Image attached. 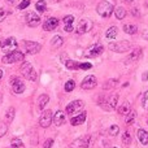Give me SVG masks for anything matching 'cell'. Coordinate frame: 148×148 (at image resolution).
Returning <instances> with one entry per match:
<instances>
[{"label":"cell","instance_id":"cell-22","mask_svg":"<svg viewBox=\"0 0 148 148\" xmlns=\"http://www.w3.org/2000/svg\"><path fill=\"white\" fill-rule=\"evenodd\" d=\"M14 116H16V109L13 107L8 108V110L5 112V122L10 123L13 120H14Z\"/></svg>","mask_w":148,"mask_h":148},{"label":"cell","instance_id":"cell-44","mask_svg":"<svg viewBox=\"0 0 148 148\" xmlns=\"http://www.w3.org/2000/svg\"><path fill=\"white\" fill-rule=\"evenodd\" d=\"M17 1H18V0H5V3H7L8 5H14Z\"/></svg>","mask_w":148,"mask_h":148},{"label":"cell","instance_id":"cell-36","mask_svg":"<svg viewBox=\"0 0 148 148\" xmlns=\"http://www.w3.org/2000/svg\"><path fill=\"white\" fill-rule=\"evenodd\" d=\"M118 131H120V127H118L117 125H112L109 127V130H108V133H109V135L112 136H116L118 134Z\"/></svg>","mask_w":148,"mask_h":148},{"label":"cell","instance_id":"cell-16","mask_svg":"<svg viewBox=\"0 0 148 148\" xmlns=\"http://www.w3.org/2000/svg\"><path fill=\"white\" fill-rule=\"evenodd\" d=\"M65 121H66V118H65L64 112H61V110H57L55 114H52V122H53L57 127L61 126V125H64Z\"/></svg>","mask_w":148,"mask_h":148},{"label":"cell","instance_id":"cell-5","mask_svg":"<svg viewBox=\"0 0 148 148\" xmlns=\"http://www.w3.org/2000/svg\"><path fill=\"white\" fill-rule=\"evenodd\" d=\"M131 48L130 42L127 40H121V42H116V43H110L109 44V49L116 53H123V52H127Z\"/></svg>","mask_w":148,"mask_h":148},{"label":"cell","instance_id":"cell-47","mask_svg":"<svg viewBox=\"0 0 148 148\" xmlns=\"http://www.w3.org/2000/svg\"><path fill=\"white\" fill-rule=\"evenodd\" d=\"M1 78H3V70L0 69V79H1Z\"/></svg>","mask_w":148,"mask_h":148},{"label":"cell","instance_id":"cell-41","mask_svg":"<svg viewBox=\"0 0 148 148\" xmlns=\"http://www.w3.org/2000/svg\"><path fill=\"white\" fill-rule=\"evenodd\" d=\"M92 68V64H90V62H79V69L82 70H87V69H91Z\"/></svg>","mask_w":148,"mask_h":148},{"label":"cell","instance_id":"cell-21","mask_svg":"<svg viewBox=\"0 0 148 148\" xmlns=\"http://www.w3.org/2000/svg\"><path fill=\"white\" fill-rule=\"evenodd\" d=\"M48 101H49V96H48V95H46V94L40 95V97H39V100H38V108L40 110H43L44 108L47 107Z\"/></svg>","mask_w":148,"mask_h":148},{"label":"cell","instance_id":"cell-2","mask_svg":"<svg viewBox=\"0 0 148 148\" xmlns=\"http://www.w3.org/2000/svg\"><path fill=\"white\" fill-rule=\"evenodd\" d=\"M25 59V55L21 51H12L9 53H5V56H3L1 62L3 64H14V62H21Z\"/></svg>","mask_w":148,"mask_h":148},{"label":"cell","instance_id":"cell-7","mask_svg":"<svg viewBox=\"0 0 148 148\" xmlns=\"http://www.w3.org/2000/svg\"><path fill=\"white\" fill-rule=\"evenodd\" d=\"M83 101L82 100H74V101L69 103L66 107V109H65V112H66L68 116H75L78 114L79 110L83 109Z\"/></svg>","mask_w":148,"mask_h":148},{"label":"cell","instance_id":"cell-50","mask_svg":"<svg viewBox=\"0 0 148 148\" xmlns=\"http://www.w3.org/2000/svg\"><path fill=\"white\" fill-rule=\"evenodd\" d=\"M113 148H118V147H113Z\"/></svg>","mask_w":148,"mask_h":148},{"label":"cell","instance_id":"cell-33","mask_svg":"<svg viewBox=\"0 0 148 148\" xmlns=\"http://www.w3.org/2000/svg\"><path fill=\"white\" fill-rule=\"evenodd\" d=\"M122 143L125 144V146H130V143H131V135H130V133H129V131H125V133H123V135H122Z\"/></svg>","mask_w":148,"mask_h":148},{"label":"cell","instance_id":"cell-26","mask_svg":"<svg viewBox=\"0 0 148 148\" xmlns=\"http://www.w3.org/2000/svg\"><path fill=\"white\" fill-rule=\"evenodd\" d=\"M117 34H118V29L116 27V26H112V27H109L107 30L105 36H107V39H114L116 36H117Z\"/></svg>","mask_w":148,"mask_h":148},{"label":"cell","instance_id":"cell-39","mask_svg":"<svg viewBox=\"0 0 148 148\" xmlns=\"http://www.w3.org/2000/svg\"><path fill=\"white\" fill-rule=\"evenodd\" d=\"M142 104H143V108H144V109L148 110V91L143 95V99H142Z\"/></svg>","mask_w":148,"mask_h":148},{"label":"cell","instance_id":"cell-18","mask_svg":"<svg viewBox=\"0 0 148 148\" xmlns=\"http://www.w3.org/2000/svg\"><path fill=\"white\" fill-rule=\"evenodd\" d=\"M86 112H82L81 114H75L74 117H72V120H70V123H72L73 126H78V125H82V123L86 121Z\"/></svg>","mask_w":148,"mask_h":148},{"label":"cell","instance_id":"cell-29","mask_svg":"<svg viewBox=\"0 0 148 148\" xmlns=\"http://www.w3.org/2000/svg\"><path fill=\"white\" fill-rule=\"evenodd\" d=\"M130 109H131V105L129 104V103H123V104L120 105V108H118V113L126 116L129 112H130Z\"/></svg>","mask_w":148,"mask_h":148},{"label":"cell","instance_id":"cell-10","mask_svg":"<svg viewBox=\"0 0 148 148\" xmlns=\"http://www.w3.org/2000/svg\"><path fill=\"white\" fill-rule=\"evenodd\" d=\"M51 123H52V112L49 109H47L42 113L40 118H39V125H40L42 127L47 129V127H49Z\"/></svg>","mask_w":148,"mask_h":148},{"label":"cell","instance_id":"cell-23","mask_svg":"<svg viewBox=\"0 0 148 148\" xmlns=\"http://www.w3.org/2000/svg\"><path fill=\"white\" fill-rule=\"evenodd\" d=\"M113 12H114V16L117 20H123L126 16V9L123 7H117L116 9H113Z\"/></svg>","mask_w":148,"mask_h":148},{"label":"cell","instance_id":"cell-34","mask_svg":"<svg viewBox=\"0 0 148 148\" xmlns=\"http://www.w3.org/2000/svg\"><path fill=\"white\" fill-rule=\"evenodd\" d=\"M74 88H75V82H74L73 79H70V81H68L66 83H65V91L66 92H72Z\"/></svg>","mask_w":148,"mask_h":148},{"label":"cell","instance_id":"cell-8","mask_svg":"<svg viewBox=\"0 0 148 148\" xmlns=\"http://www.w3.org/2000/svg\"><path fill=\"white\" fill-rule=\"evenodd\" d=\"M23 48H25L26 53L29 55H36L38 52H40L42 46L36 42H31V40H25L23 42Z\"/></svg>","mask_w":148,"mask_h":148},{"label":"cell","instance_id":"cell-19","mask_svg":"<svg viewBox=\"0 0 148 148\" xmlns=\"http://www.w3.org/2000/svg\"><path fill=\"white\" fill-rule=\"evenodd\" d=\"M140 56H142V49L136 48V49H134L130 55H129V57L126 59V62H134V61H136Z\"/></svg>","mask_w":148,"mask_h":148},{"label":"cell","instance_id":"cell-17","mask_svg":"<svg viewBox=\"0 0 148 148\" xmlns=\"http://www.w3.org/2000/svg\"><path fill=\"white\" fill-rule=\"evenodd\" d=\"M57 26H59V20H57V18H55V17L48 18V20H46V22L43 23V29H44L46 31H52V30H55Z\"/></svg>","mask_w":148,"mask_h":148},{"label":"cell","instance_id":"cell-6","mask_svg":"<svg viewBox=\"0 0 148 148\" xmlns=\"http://www.w3.org/2000/svg\"><path fill=\"white\" fill-rule=\"evenodd\" d=\"M21 73H22V75L25 77L26 79H29V81H33V82L36 81V72L30 62H23V64L21 65Z\"/></svg>","mask_w":148,"mask_h":148},{"label":"cell","instance_id":"cell-45","mask_svg":"<svg viewBox=\"0 0 148 148\" xmlns=\"http://www.w3.org/2000/svg\"><path fill=\"white\" fill-rule=\"evenodd\" d=\"M142 36H143L146 40H148V30H144L143 31V34H142Z\"/></svg>","mask_w":148,"mask_h":148},{"label":"cell","instance_id":"cell-28","mask_svg":"<svg viewBox=\"0 0 148 148\" xmlns=\"http://www.w3.org/2000/svg\"><path fill=\"white\" fill-rule=\"evenodd\" d=\"M62 43H64V40H62V38H61V36H59V35L53 36V38H52V40H51V44H52V47H53V48H60V47L62 46Z\"/></svg>","mask_w":148,"mask_h":148},{"label":"cell","instance_id":"cell-25","mask_svg":"<svg viewBox=\"0 0 148 148\" xmlns=\"http://www.w3.org/2000/svg\"><path fill=\"white\" fill-rule=\"evenodd\" d=\"M118 86V81L117 79H109V81H105L104 84H103V88L104 90H112L114 87Z\"/></svg>","mask_w":148,"mask_h":148},{"label":"cell","instance_id":"cell-46","mask_svg":"<svg viewBox=\"0 0 148 148\" xmlns=\"http://www.w3.org/2000/svg\"><path fill=\"white\" fill-rule=\"evenodd\" d=\"M148 79V72H144V74H143V81H147Z\"/></svg>","mask_w":148,"mask_h":148},{"label":"cell","instance_id":"cell-40","mask_svg":"<svg viewBox=\"0 0 148 148\" xmlns=\"http://www.w3.org/2000/svg\"><path fill=\"white\" fill-rule=\"evenodd\" d=\"M73 21H74V17L72 14L65 16V17H64V23H65V25H73Z\"/></svg>","mask_w":148,"mask_h":148},{"label":"cell","instance_id":"cell-12","mask_svg":"<svg viewBox=\"0 0 148 148\" xmlns=\"http://www.w3.org/2000/svg\"><path fill=\"white\" fill-rule=\"evenodd\" d=\"M40 23V17L34 12H29L26 14V25L29 27H36Z\"/></svg>","mask_w":148,"mask_h":148},{"label":"cell","instance_id":"cell-35","mask_svg":"<svg viewBox=\"0 0 148 148\" xmlns=\"http://www.w3.org/2000/svg\"><path fill=\"white\" fill-rule=\"evenodd\" d=\"M9 13L10 12L8 9H5V8H0V22H3V21L9 16Z\"/></svg>","mask_w":148,"mask_h":148},{"label":"cell","instance_id":"cell-9","mask_svg":"<svg viewBox=\"0 0 148 148\" xmlns=\"http://www.w3.org/2000/svg\"><path fill=\"white\" fill-rule=\"evenodd\" d=\"M10 86H12V91L14 92V94H22L26 88L25 83H23L18 77H13V78L10 79Z\"/></svg>","mask_w":148,"mask_h":148},{"label":"cell","instance_id":"cell-30","mask_svg":"<svg viewBox=\"0 0 148 148\" xmlns=\"http://www.w3.org/2000/svg\"><path fill=\"white\" fill-rule=\"evenodd\" d=\"M35 8H36V10H38V12L43 13L44 10H46V8H47V3L44 1V0H39V1H36Z\"/></svg>","mask_w":148,"mask_h":148},{"label":"cell","instance_id":"cell-24","mask_svg":"<svg viewBox=\"0 0 148 148\" xmlns=\"http://www.w3.org/2000/svg\"><path fill=\"white\" fill-rule=\"evenodd\" d=\"M123 31H125L126 34L134 35V34H136V31H138V27H136L135 25H133V23H126V25H123Z\"/></svg>","mask_w":148,"mask_h":148},{"label":"cell","instance_id":"cell-3","mask_svg":"<svg viewBox=\"0 0 148 148\" xmlns=\"http://www.w3.org/2000/svg\"><path fill=\"white\" fill-rule=\"evenodd\" d=\"M113 9H114L113 4L109 1H107V0L100 1L96 7V12L99 13V16H101V17H104V18L110 17V14L113 13Z\"/></svg>","mask_w":148,"mask_h":148},{"label":"cell","instance_id":"cell-13","mask_svg":"<svg viewBox=\"0 0 148 148\" xmlns=\"http://www.w3.org/2000/svg\"><path fill=\"white\" fill-rule=\"evenodd\" d=\"M96 84H97V79H96V77L95 75H87L86 78L82 81V88L83 90H92V88H95L96 87Z\"/></svg>","mask_w":148,"mask_h":148},{"label":"cell","instance_id":"cell-32","mask_svg":"<svg viewBox=\"0 0 148 148\" xmlns=\"http://www.w3.org/2000/svg\"><path fill=\"white\" fill-rule=\"evenodd\" d=\"M65 66L68 69H79V62H75L73 60H68V61H65Z\"/></svg>","mask_w":148,"mask_h":148},{"label":"cell","instance_id":"cell-4","mask_svg":"<svg viewBox=\"0 0 148 148\" xmlns=\"http://www.w3.org/2000/svg\"><path fill=\"white\" fill-rule=\"evenodd\" d=\"M17 40H16L13 36L10 38H5V39H0V48L5 52V53H9L12 51L17 49Z\"/></svg>","mask_w":148,"mask_h":148},{"label":"cell","instance_id":"cell-42","mask_svg":"<svg viewBox=\"0 0 148 148\" xmlns=\"http://www.w3.org/2000/svg\"><path fill=\"white\" fill-rule=\"evenodd\" d=\"M52 144H53V139H47L43 144V148H51Z\"/></svg>","mask_w":148,"mask_h":148},{"label":"cell","instance_id":"cell-37","mask_svg":"<svg viewBox=\"0 0 148 148\" xmlns=\"http://www.w3.org/2000/svg\"><path fill=\"white\" fill-rule=\"evenodd\" d=\"M8 131V126L5 122H0V138H3V136L7 134Z\"/></svg>","mask_w":148,"mask_h":148},{"label":"cell","instance_id":"cell-31","mask_svg":"<svg viewBox=\"0 0 148 148\" xmlns=\"http://www.w3.org/2000/svg\"><path fill=\"white\" fill-rule=\"evenodd\" d=\"M10 146H12V148H25L23 143L21 142V139H18V138L12 139V142H10Z\"/></svg>","mask_w":148,"mask_h":148},{"label":"cell","instance_id":"cell-43","mask_svg":"<svg viewBox=\"0 0 148 148\" xmlns=\"http://www.w3.org/2000/svg\"><path fill=\"white\" fill-rule=\"evenodd\" d=\"M64 30L66 31V33H72V31H73V25H65Z\"/></svg>","mask_w":148,"mask_h":148},{"label":"cell","instance_id":"cell-27","mask_svg":"<svg viewBox=\"0 0 148 148\" xmlns=\"http://www.w3.org/2000/svg\"><path fill=\"white\" fill-rule=\"evenodd\" d=\"M135 118H136V112L134 109H130V112L126 114V123L127 125H133L134 123V121H135Z\"/></svg>","mask_w":148,"mask_h":148},{"label":"cell","instance_id":"cell-49","mask_svg":"<svg viewBox=\"0 0 148 148\" xmlns=\"http://www.w3.org/2000/svg\"><path fill=\"white\" fill-rule=\"evenodd\" d=\"M126 1H134V0H126Z\"/></svg>","mask_w":148,"mask_h":148},{"label":"cell","instance_id":"cell-14","mask_svg":"<svg viewBox=\"0 0 148 148\" xmlns=\"http://www.w3.org/2000/svg\"><path fill=\"white\" fill-rule=\"evenodd\" d=\"M103 51H104V48H103L101 44H94V46H91L88 48V51L86 52L84 56L86 57H97L99 55L103 53Z\"/></svg>","mask_w":148,"mask_h":148},{"label":"cell","instance_id":"cell-15","mask_svg":"<svg viewBox=\"0 0 148 148\" xmlns=\"http://www.w3.org/2000/svg\"><path fill=\"white\" fill-rule=\"evenodd\" d=\"M90 143V135H84L82 138H78L72 143L70 148H87Z\"/></svg>","mask_w":148,"mask_h":148},{"label":"cell","instance_id":"cell-48","mask_svg":"<svg viewBox=\"0 0 148 148\" xmlns=\"http://www.w3.org/2000/svg\"><path fill=\"white\" fill-rule=\"evenodd\" d=\"M55 3H60V1H62V0H53Z\"/></svg>","mask_w":148,"mask_h":148},{"label":"cell","instance_id":"cell-38","mask_svg":"<svg viewBox=\"0 0 148 148\" xmlns=\"http://www.w3.org/2000/svg\"><path fill=\"white\" fill-rule=\"evenodd\" d=\"M29 5H30V0H22V1L18 4V9L20 10H22V9H25V8H27Z\"/></svg>","mask_w":148,"mask_h":148},{"label":"cell","instance_id":"cell-11","mask_svg":"<svg viewBox=\"0 0 148 148\" xmlns=\"http://www.w3.org/2000/svg\"><path fill=\"white\" fill-rule=\"evenodd\" d=\"M91 27H92V22L90 20H81L78 23V26H77L75 31H77V34L82 35V34L88 33V31L91 30Z\"/></svg>","mask_w":148,"mask_h":148},{"label":"cell","instance_id":"cell-20","mask_svg":"<svg viewBox=\"0 0 148 148\" xmlns=\"http://www.w3.org/2000/svg\"><path fill=\"white\" fill-rule=\"evenodd\" d=\"M136 134H138L139 142H140L142 144H144V146H147L148 144V133L147 131L143 130V129H139V130L136 131Z\"/></svg>","mask_w":148,"mask_h":148},{"label":"cell","instance_id":"cell-1","mask_svg":"<svg viewBox=\"0 0 148 148\" xmlns=\"http://www.w3.org/2000/svg\"><path fill=\"white\" fill-rule=\"evenodd\" d=\"M117 101H118V95L117 94H113L109 95V96H101L99 100V104L103 107L104 110H114L116 107H117Z\"/></svg>","mask_w":148,"mask_h":148}]
</instances>
